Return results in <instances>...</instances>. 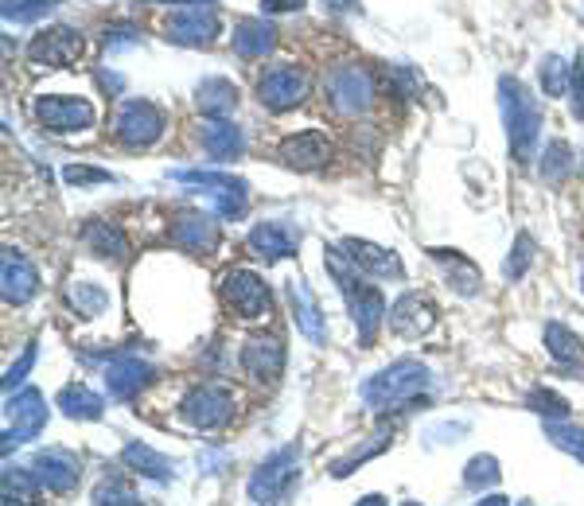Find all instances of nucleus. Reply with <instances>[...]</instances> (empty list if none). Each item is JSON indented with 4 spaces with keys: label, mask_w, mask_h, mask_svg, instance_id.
I'll use <instances>...</instances> for the list:
<instances>
[{
    "label": "nucleus",
    "mask_w": 584,
    "mask_h": 506,
    "mask_svg": "<svg viewBox=\"0 0 584 506\" xmlns=\"http://www.w3.org/2000/svg\"><path fill=\"white\" fill-rule=\"evenodd\" d=\"M125 460H129L133 468H148L145 475H156V479H160V475H168V464H164L160 456H152L148 448H137V444H133V448L125 452Z\"/></svg>",
    "instance_id": "e433bc0d"
},
{
    "label": "nucleus",
    "mask_w": 584,
    "mask_h": 506,
    "mask_svg": "<svg viewBox=\"0 0 584 506\" xmlns=\"http://www.w3.org/2000/svg\"><path fill=\"white\" fill-rule=\"evenodd\" d=\"M530 405H534L538 413H549V417H565V409H569L565 401H561V398H553V394H546V390H538V394L530 398Z\"/></svg>",
    "instance_id": "a19ab883"
},
{
    "label": "nucleus",
    "mask_w": 584,
    "mask_h": 506,
    "mask_svg": "<svg viewBox=\"0 0 584 506\" xmlns=\"http://www.w3.org/2000/svg\"><path fill=\"white\" fill-rule=\"evenodd\" d=\"M569 90H573V117H584V63H573V78H569Z\"/></svg>",
    "instance_id": "58836bf2"
},
{
    "label": "nucleus",
    "mask_w": 584,
    "mask_h": 506,
    "mask_svg": "<svg viewBox=\"0 0 584 506\" xmlns=\"http://www.w3.org/2000/svg\"><path fill=\"white\" fill-rule=\"evenodd\" d=\"M180 413L191 425H199V429H219L234 413V394L226 386H219V382H203L199 390H191L183 398Z\"/></svg>",
    "instance_id": "6e6552de"
},
{
    "label": "nucleus",
    "mask_w": 584,
    "mask_h": 506,
    "mask_svg": "<svg viewBox=\"0 0 584 506\" xmlns=\"http://www.w3.org/2000/svg\"><path fill=\"white\" fill-rule=\"evenodd\" d=\"M148 374H152V370H148V362H141V359H117L110 366V374H106V382H110V394H113V398H129V394H137V390L145 386Z\"/></svg>",
    "instance_id": "393cba45"
},
{
    "label": "nucleus",
    "mask_w": 584,
    "mask_h": 506,
    "mask_svg": "<svg viewBox=\"0 0 584 506\" xmlns=\"http://www.w3.org/2000/svg\"><path fill=\"white\" fill-rule=\"evenodd\" d=\"M164 36L172 39V43H183V47H207V43H215V36H219V16L215 12H203V8L176 12V16H168Z\"/></svg>",
    "instance_id": "ddd939ff"
},
{
    "label": "nucleus",
    "mask_w": 584,
    "mask_h": 506,
    "mask_svg": "<svg viewBox=\"0 0 584 506\" xmlns=\"http://www.w3.org/2000/svg\"><path fill=\"white\" fill-rule=\"evenodd\" d=\"M530 257H534V242H530L526 234H518V242H514V250H511V257H507V265H503V273H507V277H522L526 265H530Z\"/></svg>",
    "instance_id": "c9c22d12"
},
{
    "label": "nucleus",
    "mask_w": 584,
    "mask_h": 506,
    "mask_svg": "<svg viewBox=\"0 0 584 506\" xmlns=\"http://www.w3.org/2000/svg\"><path fill=\"white\" fill-rule=\"evenodd\" d=\"M172 242L191 253H211L219 246V226L211 222V215H199V211H187L172 222Z\"/></svg>",
    "instance_id": "2eb2a0df"
},
{
    "label": "nucleus",
    "mask_w": 584,
    "mask_h": 506,
    "mask_svg": "<svg viewBox=\"0 0 584 506\" xmlns=\"http://www.w3.org/2000/svg\"><path fill=\"white\" fill-rule=\"evenodd\" d=\"M39 292V273L28 257H20L16 250L4 253V300L8 304H28Z\"/></svg>",
    "instance_id": "6ab92c4d"
},
{
    "label": "nucleus",
    "mask_w": 584,
    "mask_h": 506,
    "mask_svg": "<svg viewBox=\"0 0 584 506\" xmlns=\"http://www.w3.org/2000/svg\"><path fill=\"white\" fill-rule=\"evenodd\" d=\"M113 176L110 172H98V168H67V183H74V187H86V183H110Z\"/></svg>",
    "instance_id": "ea45409f"
},
{
    "label": "nucleus",
    "mask_w": 584,
    "mask_h": 506,
    "mask_svg": "<svg viewBox=\"0 0 584 506\" xmlns=\"http://www.w3.org/2000/svg\"><path fill=\"white\" fill-rule=\"evenodd\" d=\"M569 156H573V152H569L565 141H553V145L546 148V164H542V168H546V180H561V176L573 168Z\"/></svg>",
    "instance_id": "f704fd0d"
},
{
    "label": "nucleus",
    "mask_w": 584,
    "mask_h": 506,
    "mask_svg": "<svg viewBox=\"0 0 584 506\" xmlns=\"http://www.w3.org/2000/svg\"><path fill=\"white\" fill-rule=\"evenodd\" d=\"M499 106H503V121H507V137H511V152L526 164L534 156V145H538V129H542V109L530 98V90L503 74L499 78Z\"/></svg>",
    "instance_id": "7ed1b4c3"
},
{
    "label": "nucleus",
    "mask_w": 584,
    "mask_h": 506,
    "mask_svg": "<svg viewBox=\"0 0 584 506\" xmlns=\"http://www.w3.org/2000/svg\"><path fill=\"white\" fill-rule=\"evenodd\" d=\"M339 250L347 253L359 269L366 273H374V277H402V261H398V253L382 250V246H374V242H359V238H347Z\"/></svg>",
    "instance_id": "aec40b11"
},
{
    "label": "nucleus",
    "mask_w": 584,
    "mask_h": 506,
    "mask_svg": "<svg viewBox=\"0 0 584 506\" xmlns=\"http://www.w3.org/2000/svg\"><path fill=\"white\" fill-rule=\"evenodd\" d=\"M32 362H36V347H28V351H24V359H20L16 366H12V370H8V390H12V386H16L20 378H24V374H28V366H32Z\"/></svg>",
    "instance_id": "79ce46f5"
},
{
    "label": "nucleus",
    "mask_w": 584,
    "mask_h": 506,
    "mask_svg": "<svg viewBox=\"0 0 584 506\" xmlns=\"http://www.w3.org/2000/svg\"><path fill=\"white\" fill-rule=\"evenodd\" d=\"M63 0H4V20H16V24H32L43 20L47 12H55Z\"/></svg>",
    "instance_id": "2f4dec72"
},
{
    "label": "nucleus",
    "mask_w": 584,
    "mask_h": 506,
    "mask_svg": "<svg viewBox=\"0 0 584 506\" xmlns=\"http://www.w3.org/2000/svg\"><path fill=\"white\" fill-rule=\"evenodd\" d=\"M433 257H437L440 265L448 269V281L456 285V292L460 296H475V292L483 289V281H479V269H475L472 261H464L456 250H433Z\"/></svg>",
    "instance_id": "cd10ccee"
},
{
    "label": "nucleus",
    "mask_w": 584,
    "mask_h": 506,
    "mask_svg": "<svg viewBox=\"0 0 584 506\" xmlns=\"http://www.w3.org/2000/svg\"><path fill=\"white\" fill-rule=\"evenodd\" d=\"M277 47V32L265 20H238L234 24V51L242 59H261Z\"/></svg>",
    "instance_id": "412c9836"
},
{
    "label": "nucleus",
    "mask_w": 584,
    "mask_h": 506,
    "mask_svg": "<svg viewBox=\"0 0 584 506\" xmlns=\"http://www.w3.org/2000/svg\"><path fill=\"white\" fill-rule=\"evenodd\" d=\"M331 141L328 133L320 129H308V133H292L277 145V160L285 168H296V172H316V168H328L331 164Z\"/></svg>",
    "instance_id": "9d476101"
},
{
    "label": "nucleus",
    "mask_w": 584,
    "mask_h": 506,
    "mask_svg": "<svg viewBox=\"0 0 584 506\" xmlns=\"http://www.w3.org/2000/svg\"><path fill=\"white\" fill-rule=\"evenodd\" d=\"M8 413L16 417V433H8V444H4V448H12V440L20 444L24 436L39 433V425H43V417H47V409H43V398H39L36 390H24L20 398L8 405Z\"/></svg>",
    "instance_id": "5701e85b"
},
{
    "label": "nucleus",
    "mask_w": 584,
    "mask_h": 506,
    "mask_svg": "<svg viewBox=\"0 0 584 506\" xmlns=\"http://www.w3.org/2000/svg\"><path fill=\"white\" fill-rule=\"evenodd\" d=\"M71 304L78 308V316H102L110 296L98 289V285H71Z\"/></svg>",
    "instance_id": "473e14b6"
},
{
    "label": "nucleus",
    "mask_w": 584,
    "mask_h": 506,
    "mask_svg": "<svg viewBox=\"0 0 584 506\" xmlns=\"http://www.w3.org/2000/svg\"><path fill=\"white\" fill-rule=\"evenodd\" d=\"M292 479H296V471H292V452H281L273 464H265V468L254 475L250 495H254L261 506L277 503V499H285V495H289Z\"/></svg>",
    "instance_id": "a211bd4d"
},
{
    "label": "nucleus",
    "mask_w": 584,
    "mask_h": 506,
    "mask_svg": "<svg viewBox=\"0 0 584 506\" xmlns=\"http://www.w3.org/2000/svg\"><path fill=\"white\" fill-rule=\"evenodd\" d=\"M569 78H573V67H565L557 55H546L542 59V86H546L549 98H561L569 90Z\"/></svg>",
    "instance_id": "72a5a7b5"
},
{
    "label": "nucleus",
    "mask_w": 584,
    "mask_h": 506,
    "mask_svg": "<svg viewBox=\"0 0 584 506\" xmlns=\"http://www.w3.org/2000/svg\"><path fill=\"white\" fill-rule=\"evenodd\" d=\"M483 506H507V499H487Z\"/></svg>",
    "instance_id": "49530a36"
},
{
    "label": "nucleus",
    "mask_w": 584,
    "mask_h": 506,
    "mask_svg": "<svg viewBox=\"0 0 584 506\" xmlns=\"http://www.w3.org/2000/svg\"><path fill=\"white\" fill-rule=\"evenodd\" d=\"M36 121L51 133H82L94 125V106L86 98H39Z\"/></svg>",
    "instance_id": "9b49d317"
},
{
    "label": "nucleus",
    "mask_w": 584,
    "mask_h": 506,
    "mask_svg": "<svg viewBox=\"0 0 584 506\" xmlns=\"http://www.w3.org/2000/svg\"><path fill=\"white\" fill-rule=\"evenodd\" d=\"M246 246H250V253L265 257V261H277V257H289V253H296V246H300V234H296L292 226H285V222H261V226L250 230Z\"/></svg>",
    "instance_id": "f3484780"
},
{
    "label": "nucleus",
    "mask_w": 584,
    "mask_h": 506,
    "mask_svg": "<svg viewBox=\"0 0 584 506\" xmlns=\"http://www.w3.org/2000/svg\"><path fill=\"white\" fill-rule=\"evenodd\" d=\"M82 242L90 246V253H98V257H125V250H129V242H125V234H121L117 222H90L82 230Z\"/></svg>",
    "instance_id": "bb28decb"
},
{
    "label": "nucleus",
    "mask_w": 584,
    "mask_h": 506,
    "mask_svg": "<svg viewBox=\"0 0 584 506\" xmlns=\"http://www.w3.org/2000/svg\"><path fill=\"white\" fill-rule=\"evenodd\" d=\"M549 436H553L561 448H569V452H581V460H584V433H581V429H561V425H549Z\"/></svg>",
    "instance_id": "4c0bfd02"
},
{
    "label": "nucleus",
    "mask_w": 584,
    "mask_h": 506,
    "mask_svg": "<svg viewBox=\"0 0 584 506\" xmlns=\"http://www.w3.org/2000/svg\"><path fill=\"white\" fill-rule=\"evenodd\" d=\"M546 343H549V351H553V359H561V362H584L581 339H577V335H573L569 327L546 324Z\"/></svg>",
    "instance_id": "c756f323"
},
{
    "label": "nucleus",
    "mask_w": 584,
    "mask_h": 506,
    "mask_svg": "<svg viewBox=\"0 0 584 506\" xmlns=\"http://www.w3.org/2000/svg\"><path fill=\"white\" fill-rule=\"evenodd\" d=\"M176 180L211 187V199L219 203L222 215H242L246 211V183L234 180V176H222V172H180Z\"/></svg>",
    "instance_id": "4468645a"
},
{
    "label": "nucleus",
    "mask_w": 584,
    "mask_h": 506,
    "mask_svg": "<svg viewBox=\"0 0 584 506\" xmlns=\"http://www.w3.org/2000/svg\"><path fill=\"white\" fill-rule=\"evenodd\" d=\"M285 370V343L277 335H254L242 347V374L254 382H277Z\"/></svg>",
    "instance_id": "f8f14e48"
},
{
    "label": "nucleus",
    "mask_w": 584,
    "mask_h": 506,
    "mask_svg": "<svg viewBox=\"0 0 584 506\" xmlns=\"http://www.w3.org/2000/svg\"><path fill=\"white\" fill-rule=\"evenodd\" d=\"M164 129H168V113L156 106V102H148V98L125 102V106L117 109V125H113L117 141L125 148L156 145V141L164 137Z\"/></svg>",
    "instance_id": "39448f33"
},
{
    "label": "nucleus",
    "mask_w": 584,
    "mask_h": 506,
    "mask_svg": "<svg viewBox=\"0 0 584 506\" xmlns=\"http://www.w3.org/2000/svg\"><path fill=\"white\" fill-rule=\"evenodd\" d=\"M78 55H82V36L67 24L43 28L28 39V63L36 67H71Z\"/></svg>",
    "instance_id": "1a4fd4ad"
},
{
    "label": "nucleus",
    "mask_w": 584,
    "mask_h": 506,
    "mask_svg": "<svg viewBox=\"0 0 584 506\" xmlns=\"http://www.w3.org/2000/svg\"><path fill=\"white\" fill-rule=\"evenodd\" d=\"M222 300L226 308L238 316V320H265L273 312V300H269V285L250 273V269H230L222 277Z\"/></svg>",
    "instance_id": "423d86ee"
},
{
    "label": "nucleus",
    "mask_w": 584,
    "mask_h": 506,
    "mask_svg": "<svg viewBox=\"0 0 584 506\" xmlns=\"http://www.w3.org/2000/svg\"><path fill=\"white\" fill-rule=\"evenodd\" d=\"M289 296H292V308H296V324H300V331H304L312 343H320V339H324V320H320V308H316L308 285H304V281H292Z\"/></svg>",
    "instance_id": "a878e982"
},
{
    "label": "nucleus",
    "mask_w": 584,
    "mask_h": 506,
    "mask_svg": "<svg viewBox=\"0 0 584 506\" xmlns=\"http://www.w3.org/2000/svg\"><path fill=\"white\" fill-rule=\"evenodd\" d=\"M359 506H386V503H382L378 495H370V499H363V503H359Z\"/></svg>",
    "instance_id": "a18cd8bd"
},
{
    "label": "nucleus",
    "mask_w": 584,
    "mask_h": 506,
    "mask_svg": "<svg viewBox=\"0 0 584 506\" xmlns=\"http://www.w3.org/2000/svg\"><path fill=\"white\" fill-rule=\"evenodd\" d=\"M425 386H429V370H425L421 362L402 359V362H394L390 370H382V374L363 390V398L370 401V405H378V409H390V405H398V401L417 398Z\"/></svg>",
    "instance_id": "20e7f679"
},
{
    "label": "nucleus",
    "mask_w": 584,
    "mask_h": 506,
    "mask_svg": "<svg viewBox=\"0 0 584 506\" xmlns=\"http://www.w3.org/2000/svg\"><path fill=\"white\" fill-rule=\"evenodd\" d=\"M195 102L207 117H226L230 109L238 106V90L230 78H203L195 90Z\"/></svg>",
    "instance_id": "b1692460"
},
{
    "label": "nucleus",
    "mask_w": 584,
    "mask_h": 506,
    "mask_svg": "<svg viewBox=\"0 0 584 506\" xmlns=\"http://www.w3.org/2000/svg\"><path fill=\"white\" fill-rule=\"evenodd\" d=\"M261 8L265 12H296V8H304V0H261Z\"/></svg>",
    "instance_id": "37998d69"
},
{
    "label": "nucleus",
    "mask_w": 584,
    "mask_h": 506,
    "mask_svg": "<svg viewBox=\"0 0 584 506\" xmlns=\"http://www.w3.org/2000/svg\"><path fill=\"white\" fill-rule=\"evenodd\" d=\"M324 109L331 117L347 121V125H366L374 117V109L382 106L386 86L374 74V67H366L359 59H343L324 74Z\"/></svg>",
    "instance_id": "f257e3e1"
},
{
    "label": "nucleus",
    "mask_w": 584,
    "mask_h": 506,
    "mask_svg": "<svg viewBox=\"0 0 584 506\" xmlns=\"http://www.w3.org/2000/svg\"><path fill=\"white\" fill-rule=\"evenodd\" d=\"M203 148L215 160H234L246 148V141H242V129L238 125H230L222 117H211V121H203Z\"/></svg>",
    "instance_id": "4be33fe9"
},
{
    "label": "nucleus",
    "mask_w": 584,
    "mask_h": 506,
    "mask_svg": "<svg viewBox=\"0 0 584 506\" xmlns=\"http://www.w3.org/2000/svg\"><path fill=\"white\" fill-rule=\"evenodd\" d=\"M308 71L304 67H292V63H277L261 74L257 82V98L261 106L273 109V113H285V109H296L304 98H308Z\"/></svg>",
    "instance_id": "0eeeda50"
},
{
    "label": "nucleus",
    "mask_w": 584,
    "mask_h": 506,
    "mask_svg": "<svg viewBox=\"0 0 584 506\" xmlns=\"http://www.w3.org/2000/svg\"><path fill=\"white\" fill-rule=\"evenodd\" d=\"M581 289H584V277H581Z\"/></svg>",
    "instance_id": "de8ad7c7"
},
{
    "label": "nucleus",
    "mask_w": 584,
    "mask_h": 506,
    "mask_svg": "<svg viewBox=\"0 0 584 506\" xmlns=\"http://www.w3.org/2000/svg\"><path fill=\"white\" fill-rule=\"evenodd\" d=\"M59 409H67L71 417H98L102 413V398L98 394H90L86 386H67L63 394H59Z\"/></svg>",
    "instance_id": "7c9ffc66"
},
{
    "label": "nucleus",
    "mask_w": 584,
    "mask_h": 506,
    "mask_svg": "<svg viewBox=\"0 0 584 506\" xmlns=\"http://www.w3.org/2000/svg\"><path fill=\"white\" fill-rule=\"evenodd\" d=\"M39 479L43 483H51V487H59V491H67L74 479H78V464H74L71 456H63V452H47V456H39Z\"/></svg>",
    "instance_id": "c85d7f7f"
},
{
    "label": "nucleus",
    "mask_w": 584,
    "mask_h": 506,
    "mask_svg": "<svg viewBox=\"0 0 584 506\" xmlns=\"http://www.w3.org/2000/svg\"><path fill=\"white\" fill-rule=\"evenodd\" d=\"M409 506H417V503H409Z\"/></svg>",
    "instance_id": "09e8293b"
},
{
    "label": "nucleus",
    "mask_w": 584,
    "mask_h": 506,
    "mask_svg": "<svg viewBox=\"0 0 584 506\" xmlns=\"http://www.w3.org/2000/svg\"><path fill=\"white\" fill-rule=\"evenodd\" d=\"M331 4H335V8H355L359 0H331Z\"/></svg>",
    "instance_id": "c03bdc74"
},
{
    "label": "nucleus",
    "mask_w": 584,
    "mask_h": 506,
    "mask_svg": "<svg viewBox=\"0 0 584 506\" xmlns=\"http://www.w3.org/2000/svg\"><path fill=\"white\" fill-rule=\"evenodd\" d=\"M437 324V312H433V304L421 296V292H405L402 300L390 308V327L398 331V335H425L429 327Z\"/></svg>",
    "instance_id": "dca6fc26"
},
{
    "label": "nucleus",
    "mask_w": 584,
    "mask_h": 506,
    "mask_svg": "<svg viewBox=\"0 0 584 506\" xmlns=\"http://www.w3.org/2000/svg\"><path fill=\"white\" fill-rule=\"evenodd\" d=\"M328 269L331 277H335V285L339 292L347 296V304H351V316H355V324H359V335H363V343L374 339V331L382 324V316H386V304H382V296L374 285H366L363 277H359V265L347 257L343 250H328Z\"/></svg>",
    "instance_id": "f03ea898"
}]
</instances>
